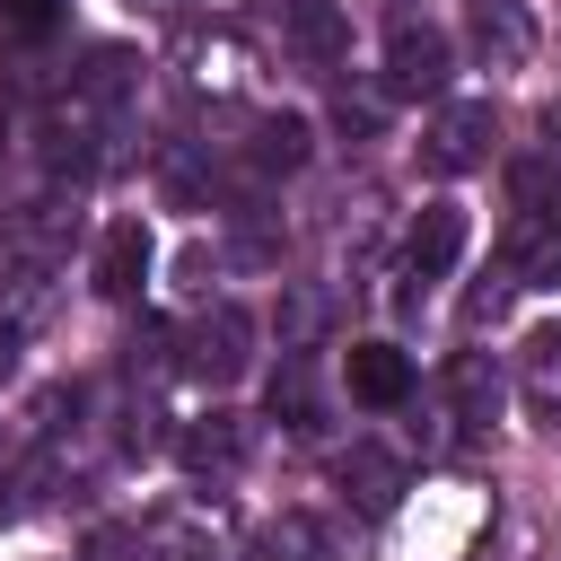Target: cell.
<instances>
[{
    "mask_svg": "<svg viewBox=\"0 0 561 561\" xmlns=\"http://www.w3.org/2000/svg\"><path fill=\"white\" fill-rule=\"evenodd\" d=\"M140 561H219V543L167 517V526H149V535H140Z\"/></svg>",
    "mask_w": 561,
    "mask_h": 561,
    "instance_id": "19",
    "label": "cell"
},
{
    "mask_svg": "<svg viewBox=\"0 0 561 561\" xmlns=\"http://www.w3.org/2000/svg\"><path fill=\"white\" fill-rule=\"evenodd\" d=\"M9 377H18V324L0 316V386H9Z\"/></svg>",
    "mask_w": 561,
    "mask_h": 561,
    "instance_id": "24",
    "label": "cell"
},
{
    "mask_svg": "<svg viewBox=\"0 0 561 561\" xmlns=\"http://www.w3.org/2000/svg\"><path fill=\"white\" fill-rule=\"evenodd\" d=\"M465 35L491 70H526L535 61V9L526 0H465Z\"/></svg>",
    "mask_w": 561,
    "mask_h": 561,
    "instance_id": "7",
    "label": "cell"
},
{
    "mask_svg": "<svg viewBox=\"0 0 561 561\" xmlns=\"http://www.w3.org/2000/svg\"><path fill=\"white\" fill-rule=\"evenodd\" d=\"M491 140H500L491 96H447L421 131V167L430 175H473V167H491Z\"/></svg>",
    "mask_w": 561,
    "mask_h": 561,
    "instance_id": "2",
    "label": "cell"
},
{
    "mask_svg": "<svg viewBox=\"0 0 561 561\" xmlns=\"http://www.w3.org/2000/svg\"><path fill=\"white\" fill-rule=\"evenodd\" d=\"M131 9H140V18H184L193 0H131Z\"/></svg>",
    "mask_w": 561,
    "mask_h": 561,
    "instance_id": "25",
    "label": "cell"
},
{
    "mask_svg": "<svg viewBox=\"0 0 561 561\" xmlns=\"http://www.w3.org/2000/svg\"><path fill=\"white\" fill-rule=\"evenodd\" d=\"M280 44L307 61V70H342L351 61V18L333 0H289L280 9Z\"/></svg>",
    "mask_w": 561,
    "mask_h": 561,
    "instance_id": "10",
    "label": "cell"
},
{
    "mask_svg": "<svg viewBox=\"0 0 561 561\" xmlns=\"http://www.w3.org/2000/svg\"><path fill=\"white\" fill-rule=\"evenodd\" d=\"M131 105H140V53L88 44L79 70L44 105V158H53V175H70V184L105 175L123 158V140H131Z\"/></svg>",
    "mask_w": 561,
    "mask_h": 561,
    "instance_id": "1",
    "label": "cell"
},
{
    "mask_svg": "<svg viewBox=\"0 0 561 561\" xmlns=\"http://www.w3.org/2000/svg\"><path fill=\"white\" fill-rule=\"evenodd\" d=\"M149 219H114L105 237H96V298H140V280H149Z\"/></svg>",
    "mask_w": 561,
    "mask_h": 561,
    "instance_id": "12",
    "label": "cell"
},
{
    "mask_svg": "<svg viewBox=\"0 0 561 561\" xmlns=\"http://www.w3.org/2000/svg\"><path fill=\"white\" fill-rule=\"evenodd\" d=\"M500 272H508L517 289L561 280V210H517V219H508V245H500Z\"/></svg>",
    "mask_w": 561,
    "mask_h": 561,
    "instance_id": "11",
    "label": "cell"
},
{
    "mask_svg": "<svg viewBox=\"0 0 561 561\" xmlns=\"http://www.w3.org/2000/svg\"><path fill=\"white\" fill-rule=\"evenodd\" d=\"M245 359H254V316H245V307H210V316H193V324H184L175 368H193L202 386L245 377Z\"/></svg>",
    "mask_w": 561,
    "mask_h": 561,
    "instance_id": "3",
    "label": "cell"
},
{
    "mask_svg": "<svg viewBox=\"0 0 561 561\" xmlns=\"http://www.w3.org/2000/svg\"><path fill=\"white\" fill-rule=\"evenodd\" d=\"M552 131H561V105H552Z\"/></svg>",
    "mask_w": 561,
    "mask_h": 561,
    "instance_id": "28",
    "label": "cell"
},
{
    "mask_svg": "<svg viewBox=\"0 0 561 561\" xmlns=\"http://www.w3.org/2000/svg\"><path fill=\"white\" fill-rule=\"evenodd\" d=\"M386 88L394 96H438L447 88V35L394 18V35H386Z\"/></svg>",
    "mask_w": 561,
    "mask_h": 561,
    "instance_id": "8",
    "label": "cell"
},
{
    "mask_svg": "<svg viewBox=\"0 0 561 561\" xmlns=\"http://www.w3.org/2000/svg\"><path fill=\"white\" fill-rule=\"evenodd\" d=\"M245 561H324V526H316L307 508H280V517H263V526H254Z\"/></svg>",
    "mask_w": 561,
    "mask_h": 561,
    "instance_id": "17",
    "label": "cell"
},
{
    "mask_svg": "<svg viewBox=\"0 0 561 561\" xmlns=\"http://www.w3.org/2000/svg\"><path fill=\"white\" fill-rule=\"evenodd\" d=\"M175 70H184L193 96H237V88L254 79V53H245V35L210 26V35H184V44H175Z\"/></svg>",
    "mask_w": 561,
    "mask_h": 561,
    "instance_id": "4",
    "label": "cell"
},
{
    "mask_svg": "<svg viewBox=\"0 0 561 561\" xmlns=\"http://www.w3.org/2000/svg\"><path fill=\"white\" fill-rule=\"evenodd\" d=\"M0 158H9V96H0Z\"/></svg>",
    "mask_w": 561,
    "mask_h": 561,
    "instance_id": "26",
    "label": "cell"
},
{
    "mask_svg": "<svg viewBox=\"0 0 561 561\" xmlns=\"http://www.w3.org/2000/svg\"><path fill=\"white\" fill-rule=\"evenodd\" d=\"M500 394H508V377L491 368V351H456L447 359V403H456L465 430H491L500 421Z\"/></svg>",
    "mask_w": 561,
    "mask_h": 561,
    "instance_id": "14",
    "label": "cell"
},
{
    "mask_svg": "<svg viewBox=\"0 0 561 561\" xmlns=\"http://www.w3.org/2000/svg\"><path fill=\"white\" fill-rule=\"evenodd\" d=\"M333 482L351 491V508H359V517H394V500L412 491L403 456H386L377 438H351V447H342V465H333Z\"/></svg>",
    "mask_w": 561,
    "mask_h": 561,
    "instance_id": "6",
    "label": "cell"
},
{
    "mask_svg": "<svg viewBox=\"0 0 561 561\" xmlns=\"http://www.w3.org/2000/svg\"><path fill=\"white\" fill-rule=\"evenodd\" d=\"M517 377H526V403H535V421H552V430H561V324H535V333H526V351H517Z\"/></svg>",
    "mask_w": 561,
    "mask_h": 561,
    "instance_id": "16",
    "label": "cell"
},
{
    "mask_svg": "<svg viewBox=\"0 0 561 561\" xmlns=\"http://www.w3.org/2000/svg\"><path fill=\"white\" fill-rule=\"evenodd\" d=\"M167 351H175V333H167V324H140V333L123 342V368H131V377H158Z\"/></svg>",
    "mask_w": 561,
    "mask_h": 561,
    "instance_id": "21",
    "label": "cell"
},
{
    "mask_svg": "<svg viewBox=\"0 0 561 561\" xmlns=\"http://www.w3.org/2000/svg\"><path fill=\"white\" fill-rule=\"evenodd\" d=\"M175 456H184V473L219 482V473H237V465L254 456V421H245V412H202V421L175 430Z\"/></svg>",
    "mask_w": 561,
    "mask_h": 561,
    "instance_id": "5",
    "label": "cell"
},
{
    "mask_svg": "<svg viewBox=\"0 0 561 561\" xmlns=\"http://www.w3.org/2000/svg\"><path fill=\"white\" fill-rule=\"evenodd\" d=\"M272 421L316 430V377H307V351H289V359L272 368Z\"/></svg>",
    "mask_w": 561,
    "mask_h": 561,
    "instance_id": "18",
    "label": "cell"
},
{
    "mask_svg": "<svg viewBox=\"0 0 561 561\" xmlns=\"http://www.w3.org/2000/svg\"><path fill=\"white\" fill-rule=\"evenodd\" d=\"M508 193H517V210H561V167H543V158H517Z\"/></svg>",
    "mask_w": 561,
    "mask_h": 561,
    "instance_id": "20",
    "label": "cell"
},
{
    "mask_svg": "<svg viewBox=\"0 0 561 561\" xmlns=\"http://www.w3.org/2000/svg\"><path fill=\"white\" fill-rule=\"evenodd\" d=\"M386 18H403V0H386Z\"/></svg>",
    "mask_w": 561,
    "mask_h": 561,
    "instance_id": "27",
    "label": "cell"
},
{
    "mask_svg": "<svg viewBox=\"0 0 561 561\" xmlns=\"http://www.w3.org/2000/svg\"><path fill=\"white\" fill-rule=\"evenodd\" d=\"M456 254H465V210L456 202H421V219L403 228V280H447L456 272Z\"/></svg>",
    "mask_w": 561,
    "mask_h": 561,
    "instance_id": "9",
    "label": "cell"
},
{
    "mask_svg": "<svg viewBox=\"0 0 561 561\" xmlns=\"http://www.w3.org/2000/svg\"><path fill=\"white\" fill-rule=\"evenodd\" d=\"M53 18H61V0H0V26H9V35H26V44H35V35H53Z\"/></svg>",
    "mask_w": 561,
    "mask_h": 561,
    "instance_id": "22",
    "label": "cell"
},
{
    "mask_svg": "<svg viewBox=\"0 0 561 561\" xmlns=\"http://www.w3.org/2000/svg\"><path fill=\"white\" fill-rule=\"evenodd\" d=\"M307 158H316V131L298 114H254V131H245V167L254 175H298Z\"/></svg>",
    "mask_w": 561,
    "mask_h": 561,
    "instance_id": "15",
    "label": "cell"
},
{
    "mask_svg": "<svg viewBox=\"0 0 561 561\" xmlns=\"http://www.w3.org/2000/svg\"><path fill=\"white\" fill-rule=\"evenodd\" d=\"M342 386H351V403H368V412H394V403L412 394V359H403L394 342H351V359H342Z\"/></svg>",
    "mask_w": 561,
    "mask_h": 561,
    "instance_id": "13",
    "label": "cell"
},
{
    "mask_svg": "<svg viewBox=\"0 0 561 561\" xmlns=\"http://www.w3.org/2000/svg\"><path fill=\"white\" fill-rule=\"evenodd\" d=\"M333 114H342V131H377V123H386V96H377V88H342Z\"/></svg>",
    "mask_w": 561,
    "mask_h": 561,
    "instance_id": "23",
    "label": "cell"
}]
</instances>
